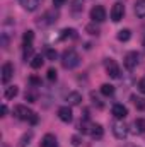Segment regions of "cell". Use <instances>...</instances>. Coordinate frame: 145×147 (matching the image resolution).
<instances>
[{
	"label": "cell",
	"instance_id": "cell-1",
	"mask_svg": "<svg viewBox=\"0 0 145 147\" xmlns=\"http://www.w3.org/2000/svg\"><path fill=\"white\" fill-rule=\"evenodd\" d=\"M14 116L19 118V120H24V121H29V123H38V115L34 111H31L28 106H22V105H17L14 106Z\"/></svg>",
	"mask_w": 145,
	"mask_h": 147
},
{
	"label": "cell",
	"instance_id": "cell-2",
	"mask_svg": "<svg viewBox=\"0 0 145 147\" xmlns=\"http://www.w3.org/2000/svg\"><path fill=\"white\" fill-rule=\"evenodd\" d=\"M62 65H63V69H68V70L79 67V65H80V57H79V53H77L75 50H65L63 55H62Z\"/></svg>",
	"mask_w": 145,
	"mask_h": 147
},
{
	"label": "cell",
	"instance_id": "cell-3",
	"mask_svg": "<svg viewBox=\"0 0 145 147\" xmlns=\"http://www.w3.org/2000/svg\"><path fill=\"white\" fill-rule=\"evenodd\" d=\"M56 19H58V14H56V12H53V10H48V12H44V14L38 19L36 24L39 26V28H46V26L55 24V22H56Z\"/></svg>",
	"mask_w": 145,
	"mask_h": 147
},
{
	"label": "cell",
	"instance_id": "cell-4",
	"mask_svg": "<svg viewBox=\"0 0 145 147\" xmlns=\"http://www.w3.org/2000/svg\"><path fill=\"white\" fill-rule=\"evenodd\" d=\"M104 67H106V72H108V75L111 77V79H119V75H121L119 65H118L113 58H106Z\"/></svg>",
	"mask_w": 145,
	"mask_h": 147
},
{
	"label": "cell",
	"instance_id": "cell-5",
	"mask_svg": "<svg viewBox=\"0 0 145 147\" xmlns=\"http://www.w3.org/2000/svg\"><path fill=\"white\" fill-rule=\"evenodd\" d=\"M138 60H140V55H138V51H128V53L125 55V60H123V63H125V67H126L128 70H133V69L138 65Z\"/></svg>",
	"mask_w": 145,
	"mask_h": 147
},
{
	"label": "cell",
	"instance_id": "cell-6",
	"mask_svg": "<svg viewBox=\"0 0 145 147\" xmlns=\"http://www.w3.org/2000/svg\"><path fill=\"white\" fill-rule=\"evenodd\" d=\"M123 14H125V5L121 2H116L111 7V21L113 22H119L123 19Z\"/></svg>",
	"mask_w": 145,
	"mask_h": 147
},
{
	"label": "cell",
	"instance_id": "cell-7",
	"mask_svg": "<svg viewBox=\"0 0 145 147\" xmlns=\"http://www.w3.org/2000/svg\"><path fill=\"white\" fill-rule=\"evenodd\" d=\"M91 19L92 22H103L106 19V9L103 5H94L91 10Z\"/></svg>",
	"mask_w": 145,
	"mask_h": 147
},
{
	"label": "cell",
	"instance_id": "cell-8",
	"mask_svg": "<svg viewBox=\"0 0 145 147\" xmlns=\"http://www.w3.org/2000/svg\"><path fill=\"white\" fill-rule=\"evenodd\" d=\"M113 134H114L116 139L123 140V139H126V135H128V127H126L123 121H116V123L113 125Z\"/></svg>",
	"mask_w": 145,
	"mask_h": 147
},
{
	"label": "cell",
	"instance_id": "cell-9",
	"mask_svg": "<svg viewBox=\"0 0 145 147\" xmlns=\"http://www.w3.org/2000/svg\"><path fill=\"white\" fill-rule=\"evenodd\" d=\"M12 75H14V67H12V63H10V62L3 63V65H2V82H3V84H9V80L12 79Z\"/></svg>",
	"mask_w": 145,
	"mask_h": 147
},
{
	"label": "cell",
	"instance_id": "cell-10",
	"mask_svg": "<svg viewBox=\"0 0 145 147\" xmlns=\"http://www.w3.org/2000/svg\"><path fill=\"white\" fill-rule=\"evenodd\" d=\"M58 118L62 120V121H65V123H70L72 121V110L68 108V106H62V108H58Z\"/></svg>",
	"mask_w": 145,
	"mask_h": 147
},
{
	"label": "cell",
	"instance_id": "cell-11",
	"mask_svg": "<svg viewBox=\"0 0 145 147\" xmlns=\"http://www.w3.org/2000/svg\"><path fill=\"white\" fill-rule=\"evenodd\" d=\"M111 113H113V116H114V118L123 120V118L128 115V110H126V106H123V105H114V106H113V110H111Z\"/></svg>",
	"mask_w": 145,
	"mask_h": 147
},
{
	"label": "cell",
	"instance_id": "cell-12",
	"mask_svg": "<svg viewBox=\"0 0 145 147\" xmlns=\"http://www.w3.org/2000/svg\"><path fill=\"white\" fill-rule=\"evenodd\" d=\"M19 2H21V5H22L26 10L33 12V10H36L38 7L41 5V2H43V0H19Z\"/></svg>",
	"mask_w": 145,
	"mask_h": 147
},
{
	"label": "cell",
	"instance_id": "cell-13",
	"mask_svg": "<svg viewBox=\"0 0 145 147\" xmlns=\"http://www.w3.org/2000/svg\"><path fill=\"white\" fill-rule=\"evenodd\" d=\"M67 101H68V105H70V106H79V105L82 103V94H80V92H77V91L68 92Z\"/></svg>",
	"mask_w": 145,
	"mask_h": 147
},
{
	"label": "cell",
	"instance_id": "cell-14",
	"mask_svg": "<svg viewBox=\"0 0 145 147\" xmlns=\"http://www.w3.org/2000/svg\"><path fill=\"white\" fill-rule=\"evenodd\" d=\"M91 137L92 139H103V135H104V130H103V127L99 125V123H92V127H91Z\"/></svg>",
	"mask_w": 145,
	"mask_h": 147
},
{
	"label": "cell",
	"instance_id": "cell-15",
	"mask_svg": "<svg viewBox=\"0 0 145 147\" xmlns=\"http://www.w3.org/2000/svg\"><path fill=\"white\" fill-rule=\"evenodd\" d=\"M56 137L55 135H51V134H46L44 137H43V140H41V147H56Z\"/></svg>",
	"mask_w": 145,
	"mask_h": 147
},
{
	"label": "cell",
	"instance_id": "cell-16",
	"mask_svg": "<svg viewBox=\"0 0 145 147\" xmlns=\"http://www.w3.org/2000/svg\"><path fill=\"white\" fill-rule=\"evenodd\" d=\"M135 14L137 17H145V0H137L135 2Z\"/></svg>",
	"mask_w": 145,
	"mask_h": 147
},
{
	"label": "cell",
	"instance_id": "cell-17",
	"mask_svg": "<svg viewBox=\"0 0 145 147\" xmlns=\"http://www.w3.org/2000/svg\"><path fill=\"white\" fill-rule=\"evenodd\" d=\"M130 99L133 101V105L137 106V110H145V99H144V98H140V96H135V94H133Z\"/></svg>",
	"mask_w": 145,
	"mask_h": 147
},
{
	"label": "cell",
	"instance_id": "cell-18",
	"mask_svg": "<svg viewBox=\"0 0 145 147\" xmlns=\"http://www.w3.org/2000/svg\"><path fill=\"white\" fill-rule=\"evenodd\" d=\"M17 92H19V89H17L15 86H9V87L5 89V98H7V99H14V98L17 96Z\"/></svg>",
	"mask_w": 145,
	"mask_h": 147
},
{
	"label": "cell",
	"instance_id": "cell-19",
	"mask_svg": "<svg viewBox=\"0 0 145 147\" xmlns=\"http://www.w3.org/2000/svg\"><path fill=\"white\" fill-rule=\"evenodd\" d=\"M118 41H128L130 38H132V33H130V29H121V31H118Z\"/></svg>",
	"mask_w": 145,
	"mask_h": 147
},
{
	"label": "cell",
	"instance_id": "cell-20",
	"mask_svg": "<svg viewBox=\"0 0 145 147\" xmlns=\"http://www.w3.org/2000/svg\"><path fill=\"white\" fill-rule=\"evenodd\" d=\"M101 92H103V96H113V94H114V86H111V84H103V86H101Z\"/></svg>",
	"mask_w": 145,
	"mask_h": 147
},
{
	"label": "cell",
	"instance_id": "cell-21",
	"mask_svg": "<svg viewBox=\"0 0 145 147\" xmlns=\"http://www.w3.org/2000/svg\"><path fill=\"white\" fill-rule=\"evenodd\" d=\"M43 63H44V58H43L41 55H36V57L31 60V67H33V69H41Z\"/></svg>",
	"mask_w": 145,
	"mask_h": 147
},
{
	"label": "cell",
	"instance_id": "cell-22",
	"mask_svg": "<svg viewBox=\"0 0 145 147\" xmlns=\"http://www.w3.org/2000/svg\"><path fill=\"white\" fill-rule=\"evenodd\" d=\"M133 127L137 128V132L145 134V118H137V120H135V123H133Z\"/></svg>",
	"mask_w": 145,
	"mask_h": 147
},
{
	"label": "cell",
	"instance_id": "cell-23",
	"mask_svg": "<svg viewBox=\"0 0 145 147\" xmlns=\"http://www.w3.org/2000/svg\"><path fill=\"white\" fill-rule=\"evenodd\" d=\"M33 139V132H26L22 137H21V142H19V147H26Z\"/></svg>",
	"mask_w": 145,
	"mask_h": 147
},
{
	"label": "cell",
	"instance_id": "cell-24",
	"mask_svg": "<svg viewBox=\"0 0 145 147\" xmlns=\"http://www.w3.org/2000/svg\"><path fill=\"white\" fill-rule=\"evenodd\" d=\"M33 39H34V33H33V31H26V33H24V38H22V41H24V46H28V45H33Z\"/></svg>",
	"mask_w": 145,
	"mask_h": 147
},
{
	"label": "cell",
	"instance_id": "cell-25",
	"mask_svg": "<svg viewBox=\"0 0 145 147\" xmlns=\"http://www.w3.org/2000/svg\"><path fill=\"white\" fill-rule=\"evenodd\" d=\"M62 39H67V38H75V29L72 28H67V29H63L62 31V34H60Z\"/></svg>",
	"mask_w": 145,
	"mask_h": 147
},
{
	"label": "cell",
	"instance_id": "cell-26",
	"mask_svg": "<svg viewBox=\"0 0 145 147\" xmlns=\"http://www.w3.org/2000/svg\"><path fill=\"white\" fill-rule=\"evenodd\" d=\"M22 57H24V60H28L29 57H33V45H28V46H24Z\"/></svg>",
	"mask_w": 145,
	"mask_h": 147
},
{
	"label": "cell",
	"instance_id": "cell-27",
	"mask_svg": "<svg viewBox=\"0 0 145 147\" xmlns=\"http://www.w3.org/2000/svg\"><path fill=\"white\" fill-rule=\"evenodd\" d=\"M84 9V2L82 0H73V5H72V10L73 12H79Z\"/></svg>",
	"mask_w": 145,
	"mask_h": 147
},
{
	"label": "cell",
	"instance_id": "cell-28",
	"mask_svg": "<svg viewBox=\"0 0 145 147\" xmlns=\"http://www.w3.org/2000/svg\"><path fill=\"white\" fill-rule=\"evenodd\" d=\"M48 80H50V82L56 80V70H55V69H50V70H48Z\"/></svg>",
	"mask_w": 145,
	"mask_h": 147
},
{
	"label": "cell",
	"instance_id": "cell-29",
	"mask_svg": "<svg viewBox=\"0 0 145 147\" xmlns=\"http://www.w3.org/2000/svg\"><path fill=\"white\" fill-rule=\"evenodd\" d=\"M46 57H48L50 60H55V58H56V51L50 48V50H46Z\"/></svg>",
	"mask_w": 145,
	"mask_h": 147
},
{
	"label": "cell",
	"instance_id": "cell-30",
	"mask_svg": "<svg viewBox=\"0 0 145 147\" xmlns=\"http://www.w3.org/2000/svg\"><path fill=\"white\" fill-rule=\"evenodd\" d=\"M85 29H87V31H89V33H91V34H96V36H97V34H99V29H97V28H94V26H92V24H91V26H87V28H85Z\"/></svg>",
	"mask_w": 145,
	"mask_h": 147
},
{
	"label": "cell",
	"instance_id": "cell-31",
	"mask_svg": "<svg viewBox=\"0 0 145 147\" xmlns=\"http://www.w3.org/2000/svg\"><path fill=\"white\" fill-rule=\"evenodd\" d=\"M138 91H140L142 94H145V79H140V80H138Z\"/></svg>",
	"mask_w": 145,
	"mask_h": 147
},
{
	"label": "cell",
	"instance_id": "cell-32",
	"mask_svg": "<svg viewBox=\"0 0 145 147\" xmlns=\"http://www.w3.org/2000/svg\"><path fill=\"white\" fill-rule=\"evenodd\" d=\"M26 99L31 101V103H34V101H36V94H34V92H26Z\"/></svg>",
	"mask_w": 145,
	"mask_h": 147
},
{
	"label": "cell",
	"instance_id": "cell-33",
	"mask_svg": "<svg viewBox=\"0 0 145 147\" xmlns=\"http://www.w3.org/2000/svg\"><path fill=\"white\" fill-rule=\"evenodd\" d=\"M72 146H80V137H79V135H73L72 137Z\"/></svg>",
	"mask_w": 145,
	"mask_h": 147
},
{
	"label": "cell",
	"instance_id": "cell-34",
	"mask_svg": "<svg viewBox=\"0 0 145 147\" xmlns=\"http://www.w3.org/2000/svg\"><path fill=\"white\" fill-rule=\"evenodd\" d=\"M29 82H31L33 86H41V80H39L38 77H31V79H29Z\"/></svg>",
	"mask_w": 145,
	"mask_h": 147
},
{
	"label": "cell",
	"instance_id": "cell-35",
	"mask_svg": "<svg viewBox=\"0 0 145 147\" xmlns=\"http://www.w3.org/2000/svg\"><path fill=\"white\" fill-rule=\"evenodd\" d=\"M65 2L67 0H53V5L55 7H62V5H65Z\"/></svg>",
	"mask_w": 145,
	"mask_h": 147
},
{
	"label": "cell",
	"instance_id": "cell-36",
	"mask_svg": "<svg viewBox=\"0 0 145 147\" xmlns=\"http://www.w3.org/2000/svg\"><path fill=\"white\" fill-rule=\"evenodd\" d=\"M5 115H7V106L3 105V106H2V116H5Z\"/></svg>",
	"mask_w": 145,
	"mask_h": 147
},
{
	"label": "cell",
	"instance_id": "cell-37",
	"mask_svg": "<svg viewBox=\"0 0 145 147\" xmlns=\"http://www.w3.org/2000/svg\"><path fill=\"white\" fill-rule=\"evenodd\" d=\"M144 46H145V39H144Z\"/></svg>",
	"mask_w": 145,
	"mask_h": 147
}]
</instances>
